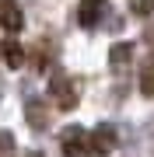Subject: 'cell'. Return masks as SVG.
<instances>
[{
	"mask_svg": "<svg viewBox=\"0 0 154 157\" xmlns=\"http://www.w3.org/2000/svg\"><path fill=\"white\" fill-rule=\"evenodd\" d=\"M60 150H63V157H95L91 133L81 126H67L60 133Z\"/></svg>",
	"mask_w": 154,
	"mask_h": 157,
	"instance_id": "1",
	"label": "cell"
},
{
	"mask_svg": "<svg viewBox=\"0 0 154 157\" xmlns=\"http://www.w3.org/2000/svg\"><path fill=\"white\" fill-rule=\"evenodd\" d=\"M49 98L53 105L60 108V112H70V108H77V84L67 77V73H53L49 77Z\"/></svg>",
	"mask_w": 154,
	"mask_h": 157,
	"instance_id": "2",
	"label": "cell"
},
{
	"mask_svg": "<svg viewBox=\"0 0 154 157\" xmlns=\"http://www.w3.org/2000/svg\"><path fill=\"white\" fill-rule=\"evenodd\" d=\"M105 11H109V0H81L77 4V21L84 25V28H95Z\"/></svg>",
	"mask_w": 154,
	"mask_h": 157,
	"instance_id": "3",
	"label": "cell"
},
{
	"mask_svg": "<svg viewBox=\"0 0 154 157\" xmlns=\"http://www.w3.org/2000/svg\"><path fill=\"white\" fill-rule=\"evenodd\" d=\"M25 119H28L32 129H46L49 126V105L42 98H28L25 101Z\"/></svg>",
	"mask_w": 154,
	"mask_h": 157,
	"instance_id": "4",
	"label": "cell"
},
{
	"mask_svg": "<svg viewBox=\"0 0 154 157\" xmlns=\"http://www.w3.org/2000/svg\"><path fill=\"white\" fill-rule=\"evenodd\" d=\"M91 143H95V154H112L116 150V143H119V136H116V129L112 126H98L95 133H91Z\"/></svg>",
	"mask_w": 154,
	"mask_h": 157,
	"instance_id": "5",
	"label": "cell"
},
{
	"mask_svg": "<svg viewBox=\"0 0 154 157\" xmlns=\"http://www.w3.org/2000/svg\"><path fill=\"white\" fill-rule=\"evenodd\" d=\"M21 25H25V17H21V7L14 0L0 4V28L4 32H21Z\"/></svg>",
	"mask_w": 154,
	"mask_h": 157,
	"instance_id": "6",
	"label": "cell"
},
{
	"mask_svg": "<svg viewBox=\"0 0 154 157\" xmlns=\"http://www.w3.org/2000/svg\"><path fill=\"white\" fill-rule=\"evenodd\" d=\"M140 94L154 98V52L144 59V67H140Z\"/></svg>",
	"mask_w": 154,
	"mask_h": 157,
	"instance_id": "7",
	"label": "cell"
},
{
	"mask_svg": "<svg viewBox=\"0 0 154 157\" xmlns=\"http://www.w3.org/2000/svg\"><path fill=\"white\" fill-rule=\"evenodd\" d=\"M130 59H133V45H130V42L112 45V52H109V63H112V70H123Z\"/></svg>",
	"mask_w": 154,
	"mask_h": 157,
	"instance_id": "8",
	"label": "cell"
},
{
	"mask_svg": "<svg viewBox=\"0 0 154 157\" xmlns=\"http://www.w3.org/2000/svg\"><path fill=\"white\" fill-rule=\"evenodd\" d=\"M4 59H7V67H11V70H21V63H25V49H21V42L7 39V42H4Z\"/></svg>",
	"mask_w": 154,
	"mask_h": 157,
	"instance_id": "9",
	"label": "cell"
},
{
	"mask_svg": "<svg viewBox=\"0 0 154 157\" xmlns=\"http://www.w3.org/2000/svg\"><path fill=\"white\" fill-rule=\"evenodd\" d=\"M0 157H18V147H14V136L7 129H0Z\"/></svg>",
	"mask_w": 154,
	"mask_h": 157,
	"instance_id": "10",
	"label": "cell"
},
{
	"mask_svg": "<svg viewBox=\"0 0 154 157\" xmlns=\"http://www.w3.org/2000/svg\"><path fill=\"white\" fill-rule=\"evenodd\" d=\"M126 4H130V11H133V14H140V17L154 14V0H126Z\"/></svg>",
	"mask_w": 154,
	"mask_h": 157,
	"instance_id": "11",
	"label": "cell"
},
{
	"mask_svg": "<svg viewBox=\"0 0 154 157\" xmlns=\"http://www.w3.org/2000/svg\"><path fill=\"white\" fill-rule=\"evenodd\" d=\"M0 4H7V0H0Z\"/></svg>",
	"mask_w": 154,
	"mask_h": 157,
	"instance_id": "12",
	"label": "cell"
}]
</instances>
